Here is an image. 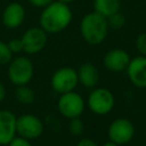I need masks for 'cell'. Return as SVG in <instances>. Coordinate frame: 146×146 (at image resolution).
<instances>
[{
	"mask_svg": "<svg viewBox=\"0 0 146 146\" xmlns=\"http://www.w3.org/2000/svg\"><path fill=\"white\" fill-rule=\"evenodd\" d=\"M8 47L10 49V51L14 54H19L23 51V43H22V40L21 39H11L8 43Z\"/></svg>",
	"mask_w": 146,
	"mask_h": 146,
	"instance_id": "44dd1931",
	"label": "cell"
},
{
	"mask_svg": "<svg viewBox=\"0 0 146 146\" xmlns=\"http://www.w3.org/2000/svg\"><path fill=\"white\" fill-rule=\"evenodd\" d=\"M106 19H107L108 27L111 30H120L125 24V17L121 11H116V13L112 14L111 16L106 17Z\"/></svg>",
	"mask_w": 146,
	"mask_h": 146,
	"instance_id": "e0dca14e",
	"label": "cell"
},
{
	"mask_svg": "<svg viewBox=\"0 0 146 146\" xmlns=\"http://www.w3.org/2000/svg\"><path fill=\"white\" fill-rule=\"evenodd\" d=\"M73 14L67 3L60 1H52L43 8L39 23L48 34H56L64 31L72 22Z\"/></svg>",
	"mask_w": 146,
	"mask_h": 146,
	"instance_id": "6da1fadb",
	"label": "cell"
},
{
	"mask_svg": "<svg viewBox=\"0 0 146 146\" xmlns=\"http://www.w3.org/2000/svg\"><path fill=\"white\" fill-rule=\"evenodd\" d=\"M57 108L59 113L66 119L79 117L86 108V102L80 94L72 90L59 95Z\"/></svg>",
	"mask_w": 146,
	"mask_h": 146,
	"instance_id": "5b68a950",
	"label": "cell"
},
{
	"mask_svg": "<svg viewBox=\"0 0 146 146\" xmlns=\"http://www.w3.org/2000/svg\"><path fill=\"white\" fill-rule=\"evenodd\" d=\"M8 79L17 86L29 84L34 75V66L32 60L26 56H17L8 63Z\"/></svg>",
	"mask_w": 146,
	"mask_h": 146,
	"instance_id": "3957f363",
	"label": "cell"
},
{
	"mask_svg": "<svg viewBox=\"0 0 146 146\" xmlns=\"http://www.w3.org/2000/svg\"><path fill=\"white\" fill-rule=\"evenodd\" d=\"M21 40L23 43V51L29 55H35L46 47L48 33L40 26H33L24 32Z\"/></svg>",
	"mask_w": 146,
	"mask_h": 146,
	"instance_id": "9c48e42d",
	"label": "cell"
},
{
	"mask_svg": "<svg viewBox=\"0 0 146 146\" xmlns=\"http://www.w3.org/2000/svg\"><path fill=\"white\" fill-rule=\"evenodd\" d=\"M13 59V52L8 44L0 40V65H6Z\"/></svg>",
	"mask_w": 146,
	"mask_h": 146,
	"instance_id": "d6986e66",
	"label": "cell"
},
{
	"mask_svg": "<svg viewBox=\"0 0 146 146\" xmlns=\"http://www.w3.org/2000/svg\"><path fill=\"white\" fill-rule=\"evenodd\" d=\"M136 49L141 56H146V32L139 33L136 38Z\"/></svg>",
	"mask_w": 146,
	"mask_h": 146,
	"instance_id": "ffe728a7",
	"label": "cell"
},
{
	"mask_svg": "<svg viewBox=\"0 0 146 146\" xmlns=\"http://www.w3.org/2000/svg\"><path fill=\"white\" fill-rule=\"evenodd\" d=\"M16 117L9 110L0 111V145H8L16 136Z\"/></svg>",
	"mask_w": 146,
	"mask_h": 146,
	"instance_id": "4fadbf2b",
	"label": "cell"
},
{
	"mask_svg": "<svg viewBox=\"0 0 146 146\" xmlns=\"http://www.w3.org/2000/svg\"><path fill=\"white\" fill-rule=\"evenodd\" d=\"M76 72L79 83H81L84 88L92 89L99 83V71L92 63L86 62L81 64Z\"/></svg>",
	"mask_w": 146,
	"mask_h": 146,
	"instance_id": "5bb4252c",
	"label": "cell"
},
{
	"mask_svg": "<svg viewBox=\"0 0 146 146\" xmlns=\"http://www.w3.org/2000/svg\"><path fill=\"white\" fill-rule=\"evenodd\" d=\"M76 146H98V144L90 138H82L76 143Z\"/></svg>",
	"mask_w": 146,
	"mask_h": 146,
	"instance_id": "cb8c5ba5",
	"label": "cell"
},
{
	"mask_svg": "<svg viewBox=\"0 0 146 146\" xmlns=\"http://www.w3.org/2000/svg\"><path fill=\"white\" fill-rule=\"evenodd\" d=\"M33 7H35V8H44V7H47L49 3H51L54 0H27Z\"/></svg>",
	"mask_w": 146,
	"mask_h": 146,
	"instance_id": "603a6c76",
	"label": "cell"
},
{
	"mask_svg": "<svg viewBox=\"0 0 146 146\" xmlns=\"http://www.w3.org/2000/svg\"><path fill=\"white\" fill-rule=\"evenodd\" d=\"M25 19V9L19 2L8 3L1 15L2 24L10 30L19 27Z\"/></svg>",
	"mask_w": 146,
	"mask_h": 146,
	"instance_id": "7c38bea8",
	"label": "cell"
},
{
	"mask_svg": "<svg viewBox=\"0 0 146 146\" xmlns=\"http://www.w3.org/2000/svg\"><path fill=\"white\" fill-rule=\"evenodd\" d=\"M57 1H60V2H64V3H71V2H73L74 0H57Z\"/></svg>",
	"mask_w": 146,
	"mask_h": 146,
	"instance_id": "4316f807",
	"label": "cell"
},
{
	"mask_svg": "<svg viewBox=\"0 0 146 146\" xmlns=\"http://www.w3.org/2000/svg\"><path fill=\"white\" fill-rule=\"evenodd\" d=\"M15 97L18 103L23 105H31L35 100V92L27 84L17 86L15 90Z\"/></svg>",
	"mask_w": 146,
	"mask_h": 146,
	"instance_id": "2e32d148",
	"label": "cell"
},
{
	"mask_svg": "<svg viewBox=\"0 0 146 146\" xmlns=\"http://www.w3.org/2000/svg\"><path fill=\"white\" fill-rule=\"evenodd\" d=\"M92 5L94 10L104 17H108L121 9V0H92Z\"/></svg>",
	"mask_w": 146,
	"mask_h": 146,
	"instance_id": "9a60e30c",
	"label": "cell"
},
{
	"mask_svg": "<svg viewBox=\"0 0 146 146\" xmlns=\"http://www.w3.org/2000/svg\"><path fill=\"white\" fill-rule=\"evenodd\" d=\"M68 131L71 135L73 136H81L84 131V123L82 122V120L79 117H73L70 119L68 122Z\"/></svg>",
	"mask_w": 146,
	"mask_h": 146,
	"instance_id": "ac0fdd59",
	"label": "cell"
},
{
	"mask_svg": "<svg viewBox=\"0 0 146 146\" xmlns=\"http://www.w3.org/2000/svg\"><path fill=\"white\" fill-rule=\"evenodd\" d=\"M107 136L111 141L117 144L119 146L128 144L135 136V125L129 119L117 117L110 123Z\"/></svg>",
	"mask_w": 146,
	"mask_h": 146,
	"instance_id": "ba28073f",
	"label": "cell"
},
{
	"mask_svg": "<svg viewBox=\"0 0 146 146\" xmlns=\"http://www.w3.org/2000/svg\"><path fill=\"white\" fill-rule=\"evenodd\" d=\"M108 24L106 17L95 10L84 15L80 22V32L82 39L91 46L100 44L108 34Z\"/></svg>",
	"mask_w": 146,
	"mask_h": 146,
	"instance_id": "7a4b0ae2",
	"label": "cell"
},
{
	"mask_svg": "<svg viewBox=\"0 0 146 146\" xmlns=\"http://www.w3.org/2000/svg\"><path fill=\"white\" fill-rule=\"evenodd\" d=\"M88 108L96 115H106L112 112L115 105L113 92L103 87H95L87 98Z\"/></svg>",
	"mask_w": 146,
	"mask_h": 146,
	"instance_id": "277c9868",
	"label": "cell"
},
{
	"mask_svg": "<svg viewBox=\"0 0 146 146\" xmlns=\"http://www.w3.org/2000/svg\"><path fill=\"white\" fill-rule=\"evenodd\" d=\"M78 72L73 67L63 66L54 72L50 79L52 90L59 95L74 90L78 87Z\"/></svg>",
	"mask_w": 146,
	"mask_h": 146,
	"instance_id": "8992f818",
	"label": "cell"
},
{
	"mask_svg": "<svg viewBox=\"0 0 146 146\" xmlns=\"http://www.w3.org/2000/svg\"><path fill=\"white\" fill-rule=\"evenodd\" d=\"M125 71L128 79L135 87L146 88V56L139 55L131 58Z\"/></svg>",
	"mask_w": 146,
	"mask_h": 146,
	"instance_id": "30bf717a",
	"label": "cell"
},
{
	"mask_svg": "<svg viewBox=\"0 0 146 146\" xmlns=\"http://www.w3.org/2000/svg\"><path fill=\"white\" fill-rule=\"evenodd\" d=\"M8 146H32L31 144V140L24 138V137H14L9 143H8Z\"/></svg>",
	"mask_w": 146,
	"mask_h": 146,
	"instance_id": "7402d4cb",
	"label": "cell"
},
{
	"mask_svg": "<svg viewBox=\"0 0 146 146\" xmlns=\"http://www.w3.org/2000/svg\"><path fill=\"white\" fill-rule=\"evenodd\" d=\"M129 54L121 48H113L108 50L103 58V64L105 68L111 72L120 73L127 70V66L130 62Z\"/></svg>",
	"mask_w": 146,
	"mask_h": 146,
	"instance_id": "8fae6325",
	"label": "cell"
},
{
	"mask_svg": "<svg viewBox=\"0 0 146 146\" xmlns=\"http://www.w3.org/2000/svg\"><path fill=\"white\" fill-rule=\"evenodd\" d=\"M100 146H119V145H117V144H115V143H113V141H111V140H108V141H106V143L102 144Z\"/></svg>",
	"mask_w": 146,
	"mask_h": 146,
	"instance_id": "484cf974",
	"label": "cell"
},
{
	"mask_svg": "<svg viewBox=\"0 0 146 146\" xmlns=\"http://www.w3.org/2000/svg\"><path fill=\"white\" fill-rule=\"evenodd\" d=\"M43 122L34 114H22L16 117V135L29 140L38 139L43 133Z\"/></svg>",
	"mask_w": 146,
	"mask_h": 146,
	"instance_id": "52a82bcc",
	"label": "cell"
},
{
	"mask_svg": "<svg viewBox=\"0 0 146 146\" xmlns=\"http://www.w3.org/2000/svg\"><path fill=\"white\" fill-rule=\"evenodd\" d=\"M5 97H6V88H5V84L0 82V103L5 99Z\"/></svg>",
	"mask_w": 146,
	"mask_h": 146,
	"instance_id": "d4e9b609",
	"label": "cell"
}]
</instances>
